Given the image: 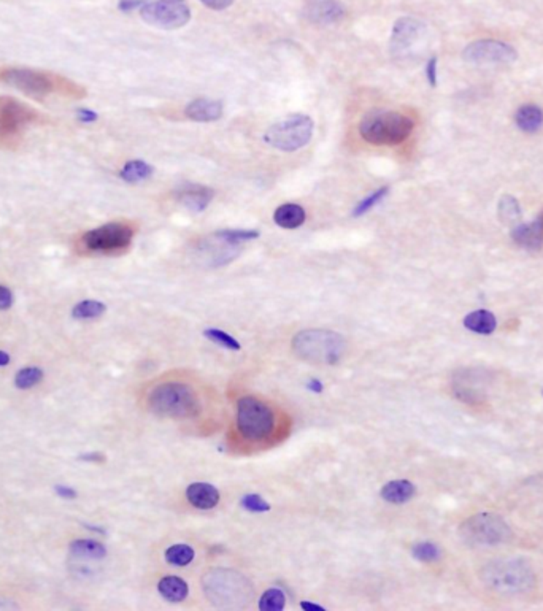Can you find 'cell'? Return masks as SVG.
Wrapping results in <instances>:
<instances>
[{
  "label": "cell",
  "instance_id": "1",
  "mask_svg": "<svg viewBox=\"0 0 543 611\" xmlns=\"http://www.w3.org/2000/svg\"><path fill=\"white\" fill-rule=\"evenodd\" d=\"M0 83L23 91L30 97H45V95L57 94L66 97L82 99L86 91L82 86L70 82L61 75L34 70V68H0Z\"/></svg>",
  "mask_w": 543,
  "mask_h": 611
},
{
  "label": "cell",
  "instance_id": "2",
  "mask_svg": "<svg viewBox=\"0 0 543 611\" xmlns=\"http://www.w3.org/2000/svg\"><path fill=\"white\" fill-rule=\"evenodd\" d=\"M480 580L494 592L516 596L534 588L535 575L526 561L518 557H502L483 567Z\"/></svg>",
  "mask_w": 543,
  "mask_h": 611
},
{
  "label": "cell",
  "instance_id": "3",
  "mask_svg": "<svg viewBox=\"0 0 543 611\" xmlns=\"http://www.w3.org/2000/svg\"><path fill=\"white\" fill-rule=\"evenodd\" d=\"M293 350L300 359L321 366H335L347 351V341L332 330H302L293 339Z\"/></svg>",
  "mask_w": 543,
  "mask_h": 611
},
{
  "label": "cell",
  "instance_id": "4",
  "mask_svg": "<svg viewBox=\"0 0 543 611\" xmlns=\"http://www.w3.org/2000/svg\"><path fill=\"white\" fill-rule=\"evenodd\" d=\"M148 406L154 415L186 420L201 411V402L191 386L185 383H163L151 391Z\"/></svg>",
  "mask_w": 543,
  "mask_h": 611
},
{
  "label": "cell",
  "instance_id": "5",
  "mask_svg": "<svg viewBox=\"0 0 543 611\" xmlns=\"http://www.w3.org/2000/svg\"><path fill=\"white\" fill-rule=\"evenodd\" d=\"M413 122L410 118L397 111H378L365 116L359 124V133L365 142L372 144H399L412 135Z\"/></svg>",
  "mask_w": 543,
  "mask_h": 611
},
{
  "label": "cell",
  "instance_id": "6",
  "mask_svg": "<svg viewBox=\"0 0 543 611\" xmlns=\"http://www.w3.org/2000/svg\"><path fill=\"white\" fill-rule=\"evenodd\" d=\"M207 597L218 607H240L250 602L252 589L237 572L213 570L203 578Z\"/></svg>",
  "mask_w": 543,
  "mask_h": 611
},
{
  "label": "cell",
  "instance_id": "7",
  "mask_svg": "<svg viewBox=\"0 0 543 611\" xmlns=\"http://www.w3.org/2000/svg\"><path fill=\"white\" fill-rule=\"evenodd\" d=\"M39 111L18 99L0 97V148L18 147L26 129L39 121Z\"/></svg>",
  "mask_w": 543,
  "mask_h": 611
},
{
  "label": "cell",
  "instance_id": "8",
  "mask_svg": "<svg viewBox=\"0 0 543 611\" xmlns=\"http://www.w3.org/2000/svg\"><path fill=\"white\" fill-rule=\"evenodd\" d=\"M461 538L469 546H497L512 538V529L499 514L478 513L459 527Z\"/></svg>",
  "mask_w": 543,
  "mask_h": 611
},
{
  "label": "cell",
  "instance_id": "9",
  "mask_svg": "<svg viewBox=\"0 0 543 611\" xmlns=\"http://www.w3.org/2000/svg\"><path fill=\"white\" fill-rule=\"evenodd\" d=\"M237 429L248 442H262L275 429V415L262 400L241 397L237 402Z\"/></svg>",
  "mask_w": 543,
  "mask_h": 611
},
{
  "label": "cell",
  "instance_id": "10",
  "mask_svg": "<svg viewBox=\"0 0 543 611\" xmlns=\"http://www.w3.org/2000/svg\"><path fill=\"white\" fill-rule=\"evenodd\" d=\"M134 238V227L127 223H109L98 229L88 230L78 238V248L83 253L113 254L129 248Z\"/></svg>",
  "mask_w": 543,
  "mask_h": 611
},
{
  "label": "cell",
  "instance_id": "11",
  "mask_svg": "<svg viewBox=\"0 0 543 611\" xmlns=\"http://www.w3.org/2000/svg\"><path fill=\"white\" fill-rule=\"evenodd\" d=\"M313 120L306 115H291L267 129L264 140L279 151H297L311 140Z\"/></svg>",
  "mask_w": 543,
  "mask_h": 611
},
{
  "label": "cell",
  "instance_id": "12",
  "mask_svg": "<svg viewBox=\"0 0 543 611\" xmlns=\"http://www.w3.org/2000/svg\"><path fill=\"white\" fill-rule=\"evenodd\" d=\"M140 15L145 23L165 30L180 29L191 19L186 0H147L140 7Z\"/></svg>",
  "mask_w": 543,
  "mask_h": 611
},
{
  "label": "cell",
  "instance_id": "13",
  "mask_svg": "<svg viewBox=\"0 0 543 611\" xmlns=\"http://www.w3.org/2000/svg\"><path fill=\"white\" fill-rule=\"evenodd\" d=\"M467 62L477 66H497V64H512L516 61L513 46L499 40H478L470 43L462 53Z\"/></svg>",
  "mask_w": 543,
  "mask_h": 611
},
{
  "label": "cell",
  "instance_id": "14",
  "mask_svg": "<svg viewBox=\"0 0 543 611\" xmlns=\"http://www.w3.org/2000/svg\"><path fill=\"white\" fill-rule=\"evenodd\" d=\"M196 251L202 259L207 261L210 267H219L235 259L241 251V245L232 243L224 237L221 230H218V232H214L196 245Z\"/></svg>",
  "mask_w": 543,
  "mask_h": 611
},
{
  "label": "cell",
  "instance_id": "15",
  "mask_svg": "<svg viewBox=\"0 0 543 611\" xmlns=\"http://www.w3.org/2000/svg\"><path fill=\"white\" fill-rule=\"evenodd\" d=\"M424 24L415 18H401L396 21L391 35L392 53H402L410 48L424 34Z\"/></svg>",
  "mask_w": 543,
  "mask_h": 611
},
{
  "label": "cell",
  "instance_id": "16",
  "mask_svg": "<svg viewBox=\"0 0 543 611\" xmlns=\"http://www.w3.org/2000/svg\"><path fill=\"white\" fill-rule=\"evenodd\" d=\"M305 16L310 23L318 26L335 24L345 16V7L338 0H311L305 8Z\"/></svg>",
  "mask_w": 543,
  "mask_h": 611
},
{
  "label": "cell",
  "instance_id": "17",
  "mask_svg": "<svg viewBox=\"0 0 543 611\" xmlns=\"http://www.w3.org/2000/svg\"><path fill=\"white\" fill-rule=\"evenodd\" d=\"M513 242L529 251H539L543 245V212L534 221L519 224L512 230Z\"/></svg>",
  "mask_w": 543,
  "mask_h": 611
},
{
  "label": "cell",
  "instance_id": "18",
  "mask_svg": "<svg viewBox=\"0 0 543 611\" xmlns=\"http://www.w3.org/2000/svg\"><path fill=\"white\" fill-rule=\"evenodd\" d=\"M213 196L214 192L213 189H210V187L201 185H191V183L181 186V189L176 192L178 202L186 208V210H190L192 213H201L205 210V208L210 205V202L213 200Z\"/></svg>",
  "mask_w": 543,
  "mask_h": 611
},
{
  "label": "cell",
  "instance_id": "19",
  "mask_svg": "<svg viewBox=\"0 0 543 611\" xmlns=\"http://www.w3.org/2000/svg\"><path fill=\"white\" fill-rule=\"evenodd\" d=\"M185 115L196 122H213L223 115V104L212 99H196L186 106Z\"/></svg>",
  "mask_w": 543,
  "mask_h": 611
},
{
  "label": "cell",
  "instance_id": "20",
  "mask_svg": "<svg viewBox=\"0 0 543 611\" xmlns=\"http://www.w3.org/2000/svg\"><path fill=\"white\" fill-rule=\"evenodd\" d=\"M186 498L199 510H212L218 505L219 492L217 487L208 483H192L186 489Z\"/></svg>",
  "mask_w": 543,
  "mask_h": 611
},
{
  "label": "cell",
  "instance_id": "21",
  "mask_svg": "<svg viewBox=\"0 0 543 611\" xmlns=\"http://www.w3.org/2000/svg\"><path fill=\"white\" fill-rule=\"evenodd\" d=\"M515 122L519 127V131L526 133H535L543 126V111L540 106L534 104H526L516 110Z\"/></svg>",
  "mask_w": 543,
  "mask_h": 611
},
{
  "label": "cell",
  "instance_id": "22",
  "mask_svg": "<svg viewBox=\"0 0 543 611\" xmlns=\"http://www.w3.org/2000/svg\"><path fill=\"white\" fill-rule=\"evenodd\" d=\"M415 492L416 489L412 481L394 480L383 486V489H381V498L389 503H394V505H402V503L412 500Z\"/></svg>",
  "mask_w": 543,
  "mask_h": 611
},
{
  "label": "cell",
  "instance_id": "23",
  "mask_svg": "<svg viewBox=\"0 0 543 611\" xmlns=\"http://www.w3.org/2000/svg\"><path fill=\"white\" fill-rule=\"evenodd\" d=\"M305 210L297 203H284L273 213V221L283 229H297L305 223Z\"/></svg>",
  "mask_w": 543,
  "mask_h": 611
},
{
  "label": "cell",
  "instance_id": "24",
  "mask_svg": "<svg viewBox=\"0 0 543 611\" xmlns=\"http://www.w3.org/2000/svg\"><path fill=\"white\" fill-rule=\"evenodd\" d=\"M464 326L467 329L475 332L480 335H489L496 330L497 319L488 310H477V312L469 313L464 318Z\"/></svg>",
  "mask_w": 543,
  "mask_h": 611
},
{
  "label": "cell",
  "instance_id": "25",
  "mask_svg": "<svg viewBox=\"0 0 543 611\" xmlns=\"http://www.w3.org/2000/svg\"><path fill=\"white\" fill-rule=\"evenodd\" d=\"M70 554L78 559H89V561H100L107 556V548L99 541L94 540H75L70 543Z\"/></svg>",
  "mask_w": 543,
  "mask_h": 611
},
{
  "label": "cell",
  "instance_id": "26",
  "mask_svg": "<svg viewBox=\"0 0 543 611\" xmlns=\"http://www.w3.org/2000/svg\"><path fill=\"white\" fill-rule=\"evenodd\" d=\"M158 589H159L160 596H163L165 600H169V602H174V603L183 602V600L187 597V592H190L186 581L181 580V578H178V576L163 578V580H160L158 584Z\"/></svg>",
  "mask_w": 543,
  "mask_h": 611
},
{
  "label": "cell",
  "instance_id": "27",
  "mask_svg": "<svg viewBox=\"0 0 543 611\" xmlns=\"http://www.w3.org/2000/svg\"><path fill=\"white\" fill-rule=\"evenodd\" d=\"M154 173L153 165H149L143 160H131L127 162L122 170L120 171V176L126 183H140V181H145L148 178H151Z\"/></svg>",
  "mask_w": 543,
  "mask_h": 611
},
{
  "label": "cell",
  "instance_id": "28",
  "mask_svg": "<svg viewBox=\"0 0 543 611\" xmlns=\"http://www.w3.org/2000/svg\"><path fill=\"white\" fill-rule=\"evenodd\" d=\"M105 303L99 302V300H83V302L77 303L72 310V316L75 319H95L105 313Z\"/></svg>",
  "mask_w": 543,
  "mask_h": 611
},
{
  "label": "cell",
  "instance_id": "29",
  "mask_svg": "<svg viewBox=\"0 0 543 611\" xmlns=\"http://www.w3.org/2000/svg\"><path fill=\"white\" fill-rule=\"evenodd\" d=\"M499 218L505 224H516L521 219V208L513 196L505 194L499 202Z\"/></svg>",
  "mask_w": 543,
  "mask_h": 611
},
{
  "label": "cell",
  "instance_id": "30",
  "mask_svg": "<svg viewBox=\"0 0 543 611\" xmlns=\"http://www.w3.org/2000/svg\"><path fill=\"white\" fill-rule=\"evenodd\" d=\"M165 559L175 567H186L194 559V549L187 545H174L165 551Z\"/></svg>",
  "mask_w": 543,
  "mask_h": 611
},
{
  "label": "cell",
  "instance_id": "31",
  "mask_svg": "<svg viewBox=\"0 0 543 611\" xmlns=\"http://www.w3.org/2000/svg\"><path fill=\"white\" fill-rule=\"evenodd\" d=\"M43 379V370L40 367H24L15 377V386L18 389H30Z\"/></svg>",
  "mask_w": 543,
  "mask_h": 611
},
{
  "label": "cell",
  "instance_id": "32",
  "mask_svg": "<svg viewBox=\"0 0 543 611\" xmlns=\"http://www.w3.org/2000/svg\"><path fill=\"white\" fill-rule=\"evenodd\" d=\"M284 605H286V597L279 589H268L259 600V610L262 611H282Z\"/></svg>",
  "mask_w": 543,
  "mask_h": 611
},
{
  "label": "cell",
  "instance_id": "33",
  "mask_svg": "<svg viewBox=\"0 0 543 611\" xmlns=\"http://www.w3.org/2000/svg\"><path fill=\"white\" fill-rule=\"evenodd\" d=\"M440 554L442 553H440L439 546L431 543V541L416 543L412 548V556L419 562H435L440 559Z\"/></svg>",
  "mask_w": 543,
  "mask_h": 611
},
{
  "label": "cell",
  "instance_id": "34",
  "mask_svg": "<svg viewBox=\"0 0 543 611\" xmlns=\"http://www.w3.org/2000/svg\"><path fill=\"white\" fill-rule=\"evenodd\" d=\"M388 192H389L388 187H381V189L372 192V194L367 196L364 200L358 203L356 208H354V212H353V216L359 218V216H362V214L369 213L370 210H372V208L378 205V203L383 200L386 196H388Z\"/></svg>",
  "mask_w": 543,
  "mask_h": 611
},
{
  "label": "cell",
  "instance_id": "35",
  "mask_svg": "<svg viewBox=\"0 0 543 611\" xmlns=\"http://www.w3.org/2000/svg\"><path fill=\"white\" fill-rule=\"evenodd\" d=\"M203 335H205L208 340H212V341L217 343V345H221L224 348H228V350H235V351L240 350V343L235 340L234 337H230L229 334H226L224 330L207 329V330H203Z\"/></svg>",
  "mask_w": 543,
  "mask_h": 611
},
{
  "label": "cell",
  "instance_id": "36",
  "mask_svg": "<svg viewBox=\"0 0 543 611\" xmlns=\"http://www.w3.org/2000/svg\"><path fill=\"white\" fill-rule=\"evenodd\" d=\"M240 505L241 508H245V510H248L251 513H266L270 510L268 502H266L264 498L257 494H245L241 497Z\"/></svg>",
  "mask_w": 543,
  "mask_h": 611
},
{
  "label": "cell",
  "instance_id": "37",
  "mask_svg": "<svg viewBox=\"0 0 543 611\" xmlns=\"http://www.w3.org/2000/svg\"><path fill=\"white\" fill-rule=\"evenodd\" d=\"M15 302L13 292L10 291L7 286L0 285V310H8L12 308V305Z\"/></svg>",
  "mask_w": 543,
  "mask_h": 611
},
{
  "label": "cell",
  "instance_id": "38",
  "mask_svg": "<svg viewBox=\"0 0 543 611\" xmlns=\"http://www.w3.org/2000/svg\"><path fill=\"white\" fill-rule=\"evenodd\" d=\"M426 77L429 79V84L437 86V57L429 59L426 66Z\"/></svg>",
  "mask_w": 543,
  "mask_h": 611
},
{
  "label": "cell",
  "instance_id": "39",
  "mask_svg": "<svg viewBox=\"0 0 543 611\" xmlns=\"http://www.w3.org/2000/svg\"><path fill=\"white\" fill-rule=\"evenodd\" d=\"M201 2L205 5V7L212 8V10H226L229 8L230 5L234 3V0H201Z\"/></svg>",
  "mask_w": 543,
  "mask_h": 611
},
{
  "label": "cell",
  "instance_id": "40",
  "mask_svg": "<svg viewBox=\"0 0 543 611\" xmlns=\"http://www.w3.org/2000/svg\"><path fill=\"white\" fill-rule=\"evenodd\" d=\"M77 118L82 122H94V121H98V113H95V111H93V110H88V109H80L78 111H77Z\"/></svg>",
  "mask_w": 543,
  "mask_h": 611
},
{
  "label": "cell",
  "instance_id": "41",
  "mask_svg": "<svg viewBox=\"0 0 543 611\" xmlns=\"http://www.w3.org/2000/svg\"><path fill=\"white\" fill-rule=\"evenodd\" d=\"M55 491L59 497L68 498V500H72V498L77 497V491L72 489V487H68V486H64V485H57L55 487Z\"/></svg>",
  "mask_w": 543,
  "mask_h": 611
},
{
  "label": "cell",
  "instance_id": "42",
  "mask_svg": "<svg viewBox=\"0 0 543 611\" xmlns=\"http://www.w3.org/2000/svg\"><path fill=\"white\" fill-rule=\"evenodd\" d=\"M143 5L142 0H121L120 10L121 12H132V10L140 8Z\"/></svg>",
  "mask_w": 543,
  "mask_h": 611
},
{
  "label": "cell",
  "instance_id": "43",
  "mask_svg": "<svg viewBox=\"0 0 543 611\" xmlns=\"http://www.w3.org/2000/svg\"><path fill=\"white\" fill-rule=\"evenodd\" d=\"M80 460H86V462H104L105 455L100 453H89L80 455Z\"/></svg>",
  "mask_w": 543,
  "mask_h": 611
},
{
  "label": "cell",
  "instance_id": "44",
  "mask_svg": "<svg viewBox=\"0 0 543 611\" xmlns=\"http://www.w3.org/2000/svg\"><path fill=\"white\" fill-rule=\"evenodd\" d=\"M309 389L310 391H313L315 394H320V393H322V384H321V382H318V379H310V383H309Z\"/></svg>",
  "mask_w": 543,
  "mask_h": 611
},
{
  "label": "cell",
  "instance_id": "45",
  "mask_svg": "<svg viewBox=\"0 0 543 611\" xmlns=\"http://www.w3.org/2000/svg\"><path fill=\"white\" fill-rule=\"evenodd\" d=\"M300 607L306 611H324V607H321V605H316V603H310V602H302L300 603Z\"/></svg>",
  "mask_w": 543,
  "mask_h": 611
},
{
  "label": "cell",
  "instance_id": "46",
  "mask_svg": "<svg viewBox=\"0 0 543 611\" xmlns=\"http://www.w3.org/2000/svg\"><path fill=\"white\" fill-rule=\"evenodd\" d=\"M10 364V355L5 351H0V367H5Z\"/></svg>",
  "mask_w": 543,
  "mask_h": 611
},
{
  "label": "cell",
  "instance_id": "47",
  "mask_svg": "<svg viewBox=\"0 0 543 611\" xmlns=\"http://www.w3.org/2000/svg\"><path fill=\"white\" fill-rule=\"evenodd\" d=\"M8 608H18V605L13 602H7V600H0V610H8Z\"/></svg>",
  "mask_w": 543,
  "mask_h": 611
},
{
  "label": "cell",
  "instance_id": "48",
  "mask_svg": "<svg viewBox=\"0 0 543 611\" xmlns=\"http://www.w3.org/2000/svg\"><path fill=\"white\" fill-rule=\"evenodd\" d=\"M542 394H543V393H542Z\"/></svg>",
  "mask_w": 543,
  "mask_h": 611
}]
</instances>
